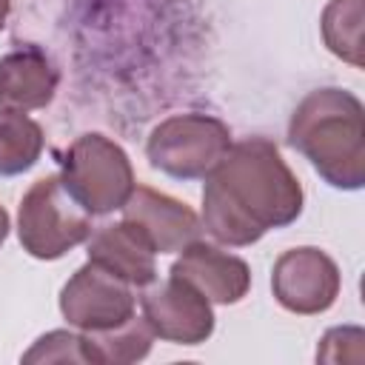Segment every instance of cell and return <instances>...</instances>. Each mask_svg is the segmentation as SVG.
I'll return each instance as SVG.
<instances>
[{"label": "cell", "instance_id": "cell-15", "mask_svg": "<svg viewBox=\"0 0 365 365\" xmlns=\"http://www.w3.org/2000/svg\"><path fill=\"white\" fill-rule=\"evenodd\" d=\"M88 348L94 354V365H128L143 359L151 351L154 331L143 317H131L128 322L111 328V331H97L86 334Z\"/></svg>", "mask_w": 365, "mask_h": 365}, {"label": "cell", "instance_id": "cell-12", "mask_svg": "<svg viewBox=\"0 0 365 365\" xmlns=\"http://www.w3.org/2000/svg\"><path fill=\"white\" fill-rule=\"evenodd\" d=\"M60 74L37 46H23L0 57V106L31 111L54 100Z\"/></svg>", "mask_w": 365, "mask_h": 365}, {"label": "cell", "instance_id": "cell-14", "mask_svg": "<svg viewBox=\"0 0 365 365\" xmlns=\"http://www.w3.org/2000/svg\"><path fill=\"white\" fill-rule=\"evenodd\" d=\"M362 20H365V0H331L322 9V40L331 54L351 63L354 68L365 66L362 57Z\"/></svg>", "mask_w": 365, "mask_h": 365}, {"label": "cell", "instance_id": "cell-7", "mask_svg": "<svg viewBox=\"0 0 365 365\" xmlns=\"http://www.w3.org/2000/svg\"><path fill=\"white\" fill-rule=\"evenodd\" d=\"M339 268L336 262L314 245L291 248L279 254L271 274L274 299L291 314H322L339 297Z\"/></svg>", "mask_w": 365, "mask_h": 365}, {"label": "cell", "instance_id": "cell-3", "mask_svg": "<svg viewBox=\"0 0 365 365\" xmlns=\"http://www.w3.org/2000/svg\"><path fill=\"white\" fill-rule=\"evenodd\" d=\"M17 237L34 259H60L91 237V214L68 194L60 174H48L23 194Z\"/></svg>", "mask_w": 365, "mask_h": 365}, {"label": "cell", "instance_id": "cell-2", "mask_svg": "<svg viewBox=\"0 0 365 365\" xmlns=\"http://www.w3.org/2000/svg\"><path fill=\"white\" fill-rule=\"evenodd\" d=\"M288 143L328 185H365V108L354 91L317 88L302 97L288 123Z\"/></svg>", "mask_w": 365, "mask_h": 365}, {"label": "cell", "instance_id": "cell-9", "mask_svg": "<svg viewBox=\"0 0 365 365\" xmlns=\"http://www.w3.org/2000/svg\"><path fill=\"white\" fill-rule=\"evenodd\" d=\"M123 220L137 225L157 254H174L200 240L202 222L182 202L151 185H134L123 205Z\"/></svg>", "mask_w": 365, "mask_h": 365}, {"label": "cell", "instance_id": "cell-10", "mask_svg": "<svg viewBox=\"0 0 365 365\" xmlns=\"http://www.w3.org/2000/svg\"><path fill=\"white\" fill-rule=\"evenodd\" d=\"M171 274L191 282L208 302L217 305H234L251 288V268L245 259L200 240L182 248Z\"/></svg>", "mask_w": 365, "mask_h": 365}, {"label": "cell", "instance_id": "cell-1", "mask_svg": "<svg viewBox=\"0 0 365 365\" xmlns=\"http://www.w3.org/2000/svg\"><path fill=\"white\" fill-rule=\"evenodd\" d=\"M302 185L265 137L231 143L205 177L202 228L222 245H251L271 228H285L302 214Z\"/></svg>", "mask_w": 365, "mask_h": 365}, {"label": "cell", "instance_id": "cell-5", "mask_svg": "<svg viewBox=\"0 0 365 365\" xmlns=\"http://www.w3.org/2000/svg\"><path fill=\"white\" fill-rule=\"evenodd\" d=\"M231 148V128L211 114H174L154 125L148 163L174 180H205Z\"/></svg>", "mask_w": 365, "mask_h": 365}, {"label": "cell", "instance_id": "cell-8", "mask_svg": "<svg viewBox=\"0 0 365 365\" xmlns=\"http://www.w3.org/2000/svg\"><path fill=\"white\" fill-rule=\"evenodd\" d=\"M143 319L154 336L174 345H200L214 334L211 302L185 279L168 274L143 294Z\"/></svg>", "mask_w": 365, "mask_h": 365}, {"label": "cell", "instance_id": "cell-16", "mask_svg": "<svg viewBox=\"0 0 365 365\" xmlns=\"http://www.w3.org/2000/svg\"><path fill=\"white\" fill-rule=\"evenodd\" d=\"M23 362H86V365H94V354L88 348L86 334L48 331L23 354Z\"/></svg>", "mask_w": 365, "mask_h": 365}, {"label": "cell", "instance_id": "cell-4", "mask_svg": "<svg viewBox=\"0 0 365 365\" xmlns=\"http://www.w3.org/2000/svg\"><path fill=\"white\" fill-rule=\"evenodd\" d=\"M63 185L91 214H111L125 205L134 191V168L128 154L106 134H83L63 151Z\"/></svg>", "mask_w": 365, "mask_h": 365}, {"label": "cell", "instance_id": "cell-13", "mask_svg": "<svg viewBox=\"0 0 365 365\" xmlns=\"http://www.w3.org/2000/svg\"><path fill=\"white\" fill-rule=\"evenodd\" d=\"M43 154V128L17 108H0V177L29 171Z\"/></svg>", "mask_w": 365, "mask_h": 365}, {"label": "cell", "instance_id": "cell-18", "mask_svg": "<svg viewBox=\"0 0 365 365\" xmlns=\"http://www.w3.org/2000/svg\"><path fill=\"white\" fill-rule=\"evenodd\" d=\"M9 228H11V222H9V211L0 205V245H3L6 237H9Z\"/></svg>", "mask_w": 365, "mask_h": 365}, {"label": "cell", "instance_id": "cell-11", "mask_svg": "<svg viewBox=\"0 0 365 365\" xmlns=\"http://www.w3.org/2000/svg\"><path fill=\"white\" fill-rule=\"evenodd\" d=\"M154 254L151 242L128 220L103 225L88 237V259L125 279L131 288H143L157 279Z\"/></svg>", "mask_w": 365, "mask_h": 365}, {"label": "cell", "instance_id": "cell-6", "mask_svg": "<svg viewBox=\"0 0 365 365\" xmlns=\"http://www.w3.org/2000/svg\"><path fill=\"white\" fill-rule=\"evenodd\" d=\"M134 291L125 279L100 268L97 262L80 265L60 291V311L66 322L83 334L111 331L134 317Z\"/></svg>", "mask_w": 365, "mask_h": 365}, {"label": "cell", "instance_id": "cell-17", "mask_svg": "<svg viewBox=\"0 0 365 365\" xmlns=\"http://www.w3.org/2000/svg\"><path fill=\"white\" fill-rule=\"evenodd\" d=\"M362 342H365V334L362 328H331L322 342H319V351H317V359L319 362H362Z\"/></svg>", "mask_w": 365, "mask_h": 365}, {"label": "cell", "instance_id": "cell-19", "mask_svg": "<svg viewBox=\"0 0 365 365\" xmlns=\"http://www.w3.org/2000/svg\"><path fill=\"white\" fill-rule=\"evenodd\" d=\"M9 11H11V0H0V29H3L6 20H9Z\"/></svg>", "mask_w": 365, "mask_h": 365}]
</instances>
